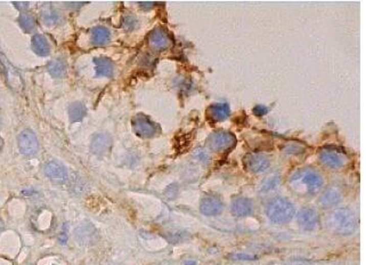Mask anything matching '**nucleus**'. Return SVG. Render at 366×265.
<instances>
[{"instance_id":"1","label":"nucleus","mask_w":366,"mask_h":265,"mask_svg":"<svg viewBox=\"0 0 366 265\" xmlns=\"http://www.w3.org/2000/svg\"><path fill=\"white\" fill-rule=\"evenodd\" d=\"M290 185L298 194L313 195L323 186V179L317 171L310 168H304L291 176Z\"/></svg>"},{"instance_id":"2","label":"nucleus","mask_w":366,"mask_h":265,"mask_svg":"<svg viewBox=\"0 0 366 265\" xmlns=\"http://www.w3.org/2000/svg\"><path fill=\"white\" fill-rule=\"evenodd\" d=\"M325 224L331 232L347 235L355 231L357 220H356L355 214L350 209L338 208L328 215Z\"/></svg>"},{"instance_id":"3","label":"nucleus","mask_w":366,"mask_h":265,"mask_svg":"<svg viewBox=\"0 0 366 265\" xmlns=\"http://www.w3.org/2000/svg\"><path fill=\"white\" fill-rule=\"evenodd\" d=\"M295 209L290 200L282 197L271 199L266 208V214L271 222L284 224L290 222L294 216Z\"/></svg>"},{"instance_id":"4","label":"nucleus","mask_w":366,"mask_h":265,"mask_svg":"<svg viewBox=\"0 0 366 265\" xmlns=\"http://www.w3.org/2000/svg\"><path fill=\"white\" fill-rule=\"evenodd\" d=\"M209 149L215 152H224L231 150L236 144L235 136L230 131L218 130L212 132L207 142Z\"/></svg>"},{"instance_id":"5","label":"nucleus","mask_w":366,"mask_h":265,"mask_svg":"<svg viewBox=\"0 0 366 265\" xmlns=\"http://www.w3.org/2000/svg\"><path fill=\"white\" fill-rule=\"evenodd\" d=\"M132 129L142 139H151L159 131V127L144 115H137L132 119Z\"/></svg>"},{"instance_id":"6","label":"nucleus","mask_w":366,"mask_h":265,"mask_svg":"<svg viewBox=\"0 0 366 265\" xmlns=\"http://www.w3.org/2000/svg\"><path fill=\"white\" fill-rule=\"evenodd\" d=\"M17 145L21 153L24 156L36 154L39 149V143L36 134L30 129H24L17 136Z\"/></svg>"},{"instance_id":"7","label":"nucleus","mask_w":366,"mask_h":265,"mask_svg":"<svg viewBox=\"0 0 366 265\" xmlns=\"http://www.w3.org/2000/svg\"><path fill=\"white\" fill-rule=\"evenodd\" d=\"M318 158L321 163L332 169L341 168L346 163L345 154L334 148H323L319 151Z\"/></svg>"},{"instance_id":"8","label":"nucleus","mask_w":366,"mask_h":265,"mask_svg":"<svg viewBox=\"0 0 366 265\" xmlns=\"http://www.w3.org/2000/svg\"><path fill=\"white\" fill-rule=\"evenodd\" d=\"M245 169L251 173H263L267 170L270 166V160L264 154L259 153H250L246 154L243 160Z\"/></svg>"},{"instance_id":"9","label":"nucleus","mask_w":366,"mask_h":265,"mask_svg":"<svg viewBox=\"0 0 366 265\" xmlns=\"http://www.w3.org/2000/svg\"><path fill=\"white\" fill-rule=\"evenodd\" d=\"M44 174L47 178L56 184H64L68 179V174L65 167L58 161H49L44 166Z\"/></svg>"},{"instance_id":"10","label":"nucleus","mask_w":366,"mask_h":265,"mask_svg":"<svg viewBox=\"0 0 366 265\" xmlns=\"http://www.w3.org/2000/svg\"><path fill=\"white\" fill-rule=\"evenodd\" d=\"M298 222L299 225L306 231H311L316 229L319 222L318 213L316 209L311 207H304L298 214Z\"/></svg>"},{"instance_id":"11","label":"nucleus","mask_w":366,"mask_h":265,"mask_svg":"<svg viewBox=\"0 0 366 265\" xmlns=\"http://www.w3.org/2000/svg\"><path fill=\"white\" fill-rule=\"evenodd\" d=\"M222 208H224V204L221 199L215 194H208L201 200L200 210L207 216L218 215L222 212Z\"/></svg>"},{"instance_id":"12","label":"nucleus","mask_w":366,"mask_h":265,"mask_svg":"<svg viewBox=\"0 0 366 265\" xmlns=\"http://www.w3.org/2000/svg\"><path fill=\"white\" fill-rule=\"evenodd\" d=\"M148 43L155 51H163L171 45V39L165 29L157 28L148 36Z\"/></svg>"},{"instance_id":"13","label":"nucleus","mask_w":366,"mask_h":265,"mask_svg":"<svg viewBox=\"0 0 366 265\" xmlns=\"http://www.w3.org/2000/svg\"><path fill=\"white\" fill-rule=\"evenodd\" d=\"M111 144L112 142L110 136L100 132V134L94 135L90 143V150L96 156H105L110 151Z\"/></svg>"},{"instance_id":"14","label":"nucleus","mask_w":366,"mask_h":265,"mask_svg":"<svg viewBox=\"0 0 366 265\" xmlns=\"http://www.w3.org/2000/svg\"><path fill=\"white\" fill-rule=\"evenodd\" d=\"M231 210L236 217H245V216H249L254 213V204L248 198H235L232 203Z\"/></svg>"},{"instance_id":"15","label":"nucleus","mask_w":366,"mask_h":265,"mask_svg":"<svg viewBox=\"0 0 366 265\" xmlns=\"http://www.w3.org/2000/svg\"><path fill=\"white\" fill-rule=\"evenodd\" d=\"M208 114L214 121H222L231 114L230 105L227 103H216L208 109Z\"/></svg>"},{"instance_id":"16","label":"nucleus","mask_w":366,"mask_h":265,"mask_svg":"<svg viewBox=\"0 0 366 265\" xmlns=\"http://www.w3.org/2000/svg\"><path fill=\"white\" fill-rule=\"evenodd\" d=\"M321 205L323 207H333V206H337L341 201V193L337 188H330L325 191V192L321 195Z\"/></svg>"},{"instance_id":"17","label":"nucleus","mask_w":366,"mask_h":265,"mask_svg":"<svg viewBox=\"0 0 366 265\" xmlns=\"http://www.w3.org/2000/svg\"><path fill=\"white\" fill-rule=\"evenodd\" d=\"M31 46L33 52L39 56H47L51 52L47 39L42 34H34L31 40Z\"/></svg>"},{"instance_id":"18","label":"nucleus","mask_w":366,"mask_h":265,"mask_svg":"<svg viewBox=\"0 0 366 265\" xmlns=\"http://www.w3.org/2000/svg\"><path fill=\"white\" fill-rule=\"evenodd\" d=\"M92 34V42L95 46H103L110 40L111 33L108 31V29L104 27H96L92 29L90 31Z\"/></svg>"},{"instance_id":"19","label":"nucleus","mask_w":366,"mask_h":265,"mask_svg":"<svg viewBox=\"0 0 366 265\" xmlns=\"http://www.w3.org/2000/svg\"><path fill=\"white\" fill-rule=\"evenodd\" d=\"M94 63L96 64L97 76L111 77L113 75L115 65H113L111 60H108L106 57H97L94 60Z\"/></svg>"},{"instance_id":"20","label":"nucleus","mask_w":366,"mask_h":265,"mask_svg":"<svg viewBox=\"0 0 366 265\" xmlns=\"http://www.w3.org/2000/svg\"><path fill=\"white\" fill-rule=\"evenodd\" d=\"M86 106L81 102H74L68 107V116H70V120L72 122L81 121L86 117Z\"/></svg>"},{"instance_id":"21","label":"nucleus","mask_w":366,"mask_h":265,"mask_svg":"<svg viewBox=\"0 0 366 265\" xmlns=\"http://www.w3.org/2000/svg\"><path fill=\"white\" fill-rule=\"evenodd\" d=\"M47 69L48 72L51 73L53 77H63L64 73H65V63H64V61L61 60V58H55V60L48 63Z\"/></svg>"},{"instance_id":"22","label":"nucleus","mask_w":366,"mask_h":265,"mask_svg":"<svg viewBox=\"0 0 366 265\" xmlns=\"http://www.w3.org/2000/svg\"><path fill=\"white\" fill-rule=\"evenodd\" d=\"M41 17L43 19V22L46 24H49V26H52V24L55 23L58 18L57 13L54 11L49 4H46L43 6L42 11H41Z\"/></svg>"},{"instance_id":"23","label":"nucleus","mask_w":366,"mask_h":265,"mask_svg":"<svg viewBox=\"0 0 366 265\" xmlns=\"http://www.w3.org/2000/svg\"><path fill=\"white\" fill-rule=\"evenodd\" d=\"M18 23L26 32H31L34 29V26H36L33 17L28 15V14H21V16L18 17Z\"/></svg>"},{"instance_id":"24","label":"nucleus","mask_w":366,"mask_h":265,"mask_svg":"<svg viewBox=\"0 0 366 265\" xmlns=\"http://www.w3.org/2000/svg\"><path fill=\"white\" fill-rule=\"evenodd\" d=\"M279 182H280V176H273V178L268 179L263 185V188H261V192L265 193V192H269V191H273L276 186L279 185Z\"/></svg>"},{"instance_id":"25","label":"nucleus","mask_w":366,"mask_h":265,"mask_svg":"<svg viewBox=\"0 0 366 265\" xmlns=\"http://www.w3.org/2000/svg\"><path fill=\"white\" fill-rule=\"evenodd\" d=\"M267 112H268V109H267V107L264 106V105H257V106H255V109H254V114L256 116H259V117L266 115Z\"/></svg>"},{"instance_id":"26","label":"nucleus","mask_w":366,"mask_h":265,"mask_svg":"<svg viewBox=\"0 0 366 265\" xmlns=\"http://www.w3.org/2000/svg\"><path fill=\"white\" fill-rule=\"evenodd\" d=\"M135 17L132 16H128L126 19H125V28L128 29V30H131V29H133V27H135Z\"/></svg>"},{"instance_id":"27","label":"nucleus","mask_w":366,"mask_h":265,"mask_svg":"<svg viewBox=\"0 0 366 265\" xmlns=\"http://www.w3.org/2000/svg\"><path fill=\"white\" fill-rule=\"evenodd\" d=\"M14 5L19 9V11H24V9L29 6V3H14Z\"/></svg>"},{"instance_id":"28","label":"nucleus","mask_w":366,"mask_h":265,"mask_svg":"<svg viewBox=\"0 0 366 265\" xmlns=\"http://www.w3.org/2000/svg\"><path fill=\"white\" fill-rule=\"evenodd\" d=\"M142 7H145V8H148V7H152L153 4L152 3H141L140 4Z\"/></svg>"}]
</instances>
